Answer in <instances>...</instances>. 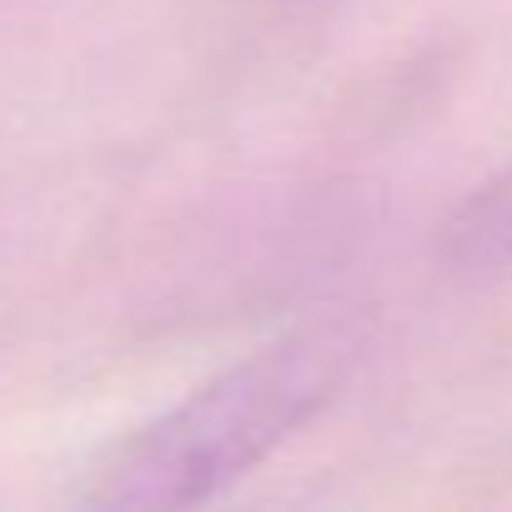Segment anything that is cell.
Returning <instances> with one entry per match:
<instances>
[{"instance_id":"1","label":"cell","mask_w":512,"mask_h":512,"mask_svg":"<svg viewBox=\"0 0 512 512\" xmlns=\"http://www.w3.org/2000/svg\"><path fill=\"white\" fill-rule=\"evenodd\" d=\"M357 337L337 322L287 332L221 367L161 417L111 442L76 487L81 507L171 512L196 507L262 467L347 382Z\"/></svg>"},{"instance_id":"2","label":"cell","mask_w":512,"mask_h":512,"mask_svg":"<svg viewBox=\"0 0 512 512\" xmlns=\"http://www.w3.org/2000/svg\"><path fill=\"white\" fill-rule=\"evenodd\" d=\"M442 256L457 272H507L512 267V161L487 176L447 221Z\"/></svg>"}]
</instances>
